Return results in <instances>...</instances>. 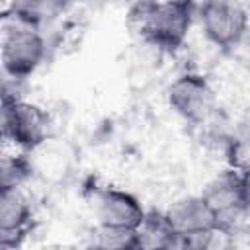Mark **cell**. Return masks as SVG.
Masks as SVG:
<instances>
[{
    "instance_id": "6da1fadb",
    "label": "cell",
    "mask_w": 250,
    "mask_h": 250,
    "mask_svg": "<svg viewBox=\"0 0 250 250\" xmlns=\"http://www.w3.org/2000/svg\"><path fill=\"white\" fill-rule=\"evenodd\" d=\"M195 18L193 2H137L129 8L133 31L160 53H176L184 47Z\"/></svg>"
},
{
    "instance_id": "7a4b0ae2",
    "label": "cell",
    "mask_w": 250,
    "mask_h": 250,
    "mask_svg": "<svg viewBox=\"0 0 250 250\" xmlns=\"http://www.w3.org/2000/svg\"><path fill=\"white\" fill-rule=\"evenodd\" d=\"M51 135V117L35 102L4 92L2 96V137L14 150L33 152Z\"/></svg>"
},
{
    "instance_id": "3957f363",
    "label": "cell",
    "mask_w": 250,
    "mask_h": 250,
    "mask_svg": "<svg viewBox=\"0 0 250 250\" xmlns=\"http://www.w3.org/2000/svg\"><path fill=\"white\" fill-rule=\"evenodd\" d=\"M0 53L4 74L18 82L29 78L41 66L47 55V41L41 29L4 14Z\"/></svg>"
},
{
    "instance_id": "277c9868",
    "label": "cell",
    "mask_w": 250,
    "mask_h": 250,
    "mask_svg": "<svg viewBox=\"0 0 250 250\" xmlns=\"http://www.w3.org/2000/svg\"><path fill=\"white\" fill-rule=\"evenodd\" d=\"M197 20L205 39L223 51L240 47L250 27L248 10L238 2H203L197 6Z\"/></svg>"
},
{
    "instance_id": "5b68a950",
    "label": "cell",
    "mask_w": 250,
    "mask_h": 250,
    "mask_svg": "<svg viewBox=\"0 0 250 250\" xmlns=\"http://www.w3.org/2000/svg\"><path fill=\"white\" fill-rule=\"evenodd\" d=\"M170 109L193 125L207 123L217 109V98L211 82L199 72H182L166 88Z\"/></svg>"
},
{
    "instance_id": "8992f818",
    "label": "cell",
    "mask_w": 250,
    "mask_h": 250,
    "mask_svg": "<svg viewBox=\"0 0 250 250\" xmlns=\"http://www.w3.org/2000/svg\"><path fill=\"white\" fill-rule=\"evenodd\" d=\"M199 195L205 199L217 219V225L221 227L238 232V227L248 219L240 186V172L236 168L229 166L219 170L205 182Z\"/></svg>"
},
{
    "instance_id": "52a82bcc",
    "label": "cell",
    "mask_w": 250,
    "mask_h": 250,
    "mask_svg": "<svg viewBox=\"0 0 250 250\" xmlns=\"http://www.w3.org/2000/svg\"><path fill=\"white\" fill-rule=\"evenodd\" d=\"M33 207L23 188L0 189V246L2 250H18L29 234Z\"/></svg>"
},
{
    "instance_id": "ba28073f",
    "label": "cell",
    "mask_w": 250,
    "mask_h": 250,
    "mask_svg": "<svg viewBox=\"0 0 250 250\" xmlns=\"http://www.w3.org/2000/svg\"><path fill=\"white\" fill-rule=\"evenodd\" d=\"M92 211H94L96 225L125 227V229H135L146 213L143 203L131 191L109 188V186L100 188L94 193Z\"/></svg>"
},
{
    "instance_id": "9c48e42d",
    "label": "cell",
    "mask_w": 250,
    "mask_h": 250,
    "mask_svg": "<svg viewBox=\"0 0 250 250\" xmlns=\"http://www.w3.org/2000/svg\"><path fill=\"white\" fill-rule=\"evenodd\" d=\"M164 213L178 236H197L217 225L213 211L199 193L176 197L164 209Z\"/></svg>"
},
{
    "instance_id": "30bf717a",
    "label": "cell",
    "mask_w": 250,
    "mask_h": 250,
    "mask_svg": "<svg viewBox=\"0 0 250 250\" xmlns=\"http://www.w3.org/2000/svg\"><path fill=\"white\" fill-rule=\"evenodd\" d=\"M139 250H166L178 236L164 211H146L135 227Z\"/></svg>"
},
{
    "instance_id": "8fae6325",
    "label": "cell",
    "mask_w": 250,
    "mask_h": 250,
    "mask_svg": "<svg viewBox=\"0 0 250 250\" xmlns=\"http://www.w3.org/2000/svg\"><path fill=\"white\" fill-rule=\"evenodd\" d=\"M225 154L230 168L244 170L250 166V109L242 113L229 129Z\"/></svg>"
},
{
    "instance_id": "7c38bea8",
    "label": "cell",
    "mask_w": 250,
    "mask_h": 250,
    "mask_svg": "<svg viewBox=\"0 0 250 250\" xmlns=\"http://www.w3.org/2000/svg\"><path fill=\"white\" fill-rule=\"evenodd\" d=\"M64 10V4L61 2H51V0H37V2H14L10 4L8 12H4L6 16L25 23V25H31V27H37L41 29L49 20L61 16V12Z\"/></svg>"
},
{
    "instance_id": "4fadbf2b",
    "label": "cell",
    "mask_w": 250,
    "mask_h": 250,
    "mask_svg": "<svg viewBox=\"0 0 250 250\" xmlns=\"http://www.w3.org/2000/svg\"><path fill=\"white\" fill-rule=\"evenodd\" d=\"M90 246L96 250H139L135 229L94 225Z\"/></svg>"
},
{
    "instance_id": "5bb4252c",
    "label": "cell",
    "mask_w": 250,
    "mask_h": 250,
    "mask_svg": "<svg viewBox=\"0 0 250 250\" xmlns=\"http://www.w3.org/2000/svg\"><path fill=\"white\" fill-rule=\"evenodd\" d=\"M33 164L27 158V152L14 150L12 154L2 156L0 164V189L2 188H23V184L31 178Z\"/></svg>"
},
{
    "instance_id": "9a60e30c",
    "label": "cell",
    "mask_w": 250,
    "mask_h": 250,
    "mask_svg": "<svg viewBox=\"0 0 250 250\" xmlns=\"http://www.w3.org/2000/svg\"><path fill=\"white\" fill-rule=\"evenodd\" d=\"M189 238L193 240L195 250H238L236 232L221 225H215L213 229Z\"/></svg>"
},
{
    "instance_id": "2e32d148",
    "label": "cell",
    "mask_w": 250,
    "mask_h": 250,
    "mask_svg": "<svg viewBox=\"0 0 250 250\" xmlns=\"http://www.w3.org/2000/svg\"><path fill=\"white\" fill-rule=\"evenodd\" d=\"M240 172V186H242V195H244V205H246V215L250 219V166Z\"/></svg>"
},
{
    "instance_id": "e0dca14e",
    "label": "cell",
    "mask_w": 250,
    "mask_h": 250,
    "mask_svg": "<svg viewBox=\"0 0 250 250\" xmlns=\"http://www.w3.org/2000/svg\"><path fill=\"white\" fill-rule=\"evenodd\" d=\"M166 250H195V246H193V240L191 238H188V236H176L174 242Z\"/></svg>"
},
{
    "instance_id": "ac0fdd59",
    "label": "cell",
    "mask_w": 250,
    "mask_h": 250,
    "mask_svg": "<svg viewBox=\"0 0 250 250\" xmlns=\"http://www.w3.org/2000/svg\"><path fill=\"white\" fill-rule=\"evenodd\" d=\"M86 250H96V248H92V246H88V248H86Z\"/></svg>"
}]
</instances>
